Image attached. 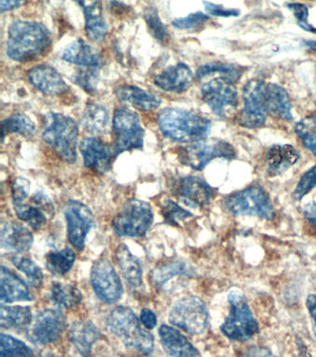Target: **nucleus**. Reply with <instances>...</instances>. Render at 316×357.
Listing matches in <instances>:
<instances>
[{"instance_id":"nucleus-47","label":"nucleus","mask_w":316,"mask_h":357,"mask_svg":"<svg viewBox=\"0 0 316 357\" xmlns=\"http://www.w3.org/2000/svg\"><path fill=\"white\" fill-rule=\"evenodd\" d=\"M287 7L290 8L291 12L294 13L297 20H298L299 26L306 30L308 32L315 33L316 29L315 26L309 24L308 22V15H309V10L306 5L301 3H290L287 4Z\"/></svg>"},{"instance_id":"nucleus-17","label":"nucleus","mask_w":316,"mask_h":357,"mask_svg":"<svg viewBox=\"0 0 316 357\" xmlns=\"http://www.w3.org/2000/svg\"><path fill=\"white\" fill-rule=\"evenodd\" d=\"M30 84L45 96H60L68 90V85L58 71L51 65L35 66L27 71Z\"/></svg>"},{"instance_id":"nucleus-55","label":"nucleus","mask_w":316,"mask_h":357,"mask_svg":"<svg viewBox=\"0 0 316 357\" xmlns=\"http://www.w3.org/2000/svg\"><path fill=\"white\" fill-rule=\"evenodd\" d=\"M305 45L312 49L313 51H316V41L315 40H306L304 41Z\"/></svg>"},{"instance_id":"nucleus-10","label":"nucleus","mask_w":316,"mask_h":357,"mask_svg":"<svg viewBox=\"0 0 316 357\" xmlns=\"http://www.w3.org/2000/svg\"><path fill=\"white\" fill-rule=\"evenodd\" d=\"M235 156L232 145L221 139L197 142L180 152L181 163L195 170H203L214 159H233Z\"/></svg>"},{"instance_id":"nucleus-26","label":"nucleus","mask_w":316,"mask_h":357,"mask_svg":"<svg viewBox=\"0 0 316 357\" xmlns=\"http://www.w3.org/2000/svg\"><path fill=\"white\" fill-rule=\"evenodd\" d=\"M32 233L23 225L16 222H7L1 230V247L10 252H23L31 248Z\"/></svg>"},{"instance_id":"nucleus-29","label":"nucleus","mask_w":316,"mask_h":357,"mask_svg":"<svg viewBox=\"0 0 316 357\" xmlns=\"http://www.w3.org/2000/svg\"><path fill=\"white\" fill-rule=\"evenodd\" d=\"M267 109L269 114L280 119L292 121V107L287 91L277 84H267Z\"/></svg>"},{"instance_id":"nucleus-27","label":"nucleus","mask_w":316,"mask_h":357,"mask_svg":"<svg viewBox=\"0 0 316 357\" xmlns=\"http://www.w3.org/2000/svg\"><path fill=\"white\" fill-rule=\"evenodd\" d=\"M299 159V153L291 145H274L269 149L266 155L268 173L271 177L278 176L295 165Z\"/></svg>"},{"instance_id":"nucleus-39","label":"nucleus","mask_w":316,"mask_h":357,"mask_svg":"<svg viewBox=\"0 0 316 357\" xmlns=\"http://www.w3.org/2000/svg\"><path fill=\"white\" fill-rule=\"evenodd\" d=\"M297 135L302 144L316 156V116H308L296 125Z\"/></svg>"},{"instance_id":"nucleus-4","label":"nucleus","mask_w":316,"mask_h":357,"mask_svg":"<svg viewBox=\"0 0 316 357\" xmlns=\"http://www.w3.org/2000/svg\"><path fill=\"white\" fill-rule=\"evenodd\" d=\"M230 312L221 331L233 342H246L260 332V326L253 314L246 296L241 291L232 290L228 295Z\"/></svg>"},{"instance_id":"nucleus-38","label":"nucleus","mask_w":316,"mask_h":357,"mask_svg":"<svg viewBox=\"0 0 316 357\" xmlns=\"http://www.w3.org/2000/svg\"><path fill=\"white\" fill-rule=\"evenodd\" d=\"M0 354L1 357H35L26 343L4 333L0 335Z\"/></svg>"},{"instance_id":"nucleus-42","label":"nucleus","mask_w":316,"mask_h":357,"mask_svg":"<svg viewBox=\"0 0 316 357\" xmlns=\"http://www.w3.org/2000/svg\"><path fill=\"white\" fill-rule=\"evenodd\" d=\"M161 213H163L167 224L174 225V226H178V222L191 218L193 215V214L189 213L185 208H181L180 205H177V203L171 199H167L164 203L163 208H161Z\"/></svg>"},{"instance_id":"nucleus-28","label":"nucleus","mask_w":316,"mask_h":357,"mask_svg":"<svg viewBox=\"0 0 316 357\" xmlns=\"http://www.w3.org/2000/svg\"><path fill=\"white\" fill-rule=\"evenodd\" d=\"M118 266L123 277L132 287H141L143 271L139 258L134 257L125 243L120 244L116 251Z\"/></svg>"},{"instance_id":"nucleus-6","label":"nucleus","mask_w":316,"mask_h":357,"mask_svg":"<svg viewBox=\"0 0 316 357\" xmlns=\"http://www.w3.org/2000/svg\"><path fill=\"white\" fill-rule=\"evenodd\" d=\"M154 215L148 203L140 199H130L112 222L114 232L119 237H144L152 225Z\"/></svg>"},{"instance_id":"nucleus-34","label":"nucleus","mask_w":316,"mask_h":357,"mask_svg":"<svg viewBox=\"0 0 316 357\" xmlns=\"http://www.w3.org/2000/svg\"><path fill=\"white\" fill-rule=\"evenodd\" d=\"M75 261V252L70 248L49 252L45 257L47 270L56 276H62L68 273L72 268Z\"/></svg>"},{"instance_id":"nucleus-5","label":"nucleus","mask_w":316,"mask_h":357,"mask_svg":"<svg viewBox=\"0 0 316 357\" xmlns=\"http://www.w3.org/2000/svg\"><path fill=\"white\" fill-rule=\"evenodd\" d=\"M228 210L236 216L249 215L271 221L276 217L273 203L265 189L251 185L225 199Z\"/></svg>"},{"instance_id":"nucleus-19","label":"nucleus","mask_w":316,"mask_h":357,"mask_svg":"<svg viewBox=\"0 0 316 357\" xmlns=\"http://www.w3.org/2000/svg\"><path fill=\"white\" fill-rule=\"evenodd\" d=\"M193 81V74L191 68L184 63L169 66L161 73L157 74L154 78V84L166 92L181 94L191 87Z\"/></svg>"},{"instance_id":"nucleus-12","label":"nucleus","mask_w":316,"mask_h":357,"mask_svg":"<svg viewBox=\"0 0 316 357\" xmlns=\"http://www.w3.org/2000/svg\"><path fill=\"white\" fill-rule=\"evenodd\" d=\"M90 282L93 292L100 301L115 303L123 293L122 282L113 265L109 260L101 258L93 265Z\"/></svg>"},{"instance_id":"nucleus-46","label":"nucleus","mask_w":316,"mask_h":357,"mask_svg":"<svg viewBox=\"0 0 316 357\" xmlns=\"http://www.w3.org/2000/svg\"><path fill=\"white\" fill-rule=\"evenodd\" d=\"M30 182L24 177L16 178L12 185L13 205L26 202L29 196Z\"/></svg>"},{"instance_id":"nucleus-22","label":"nucleus","mask_w":316,"mask_h":357,"mask_svg":"<svg viewBox=\"0 0 316 357\" xmlns=\"http://www.w3.org/2000/svg\"><path fill=\"white\" fill-rule=\"evenodd\" d=\"M84 9L85 31L93 43H101L109 31V24L104 20L102 4L99 1H78Z\"/></svg>"},{"instance_id":"nucleus-50","label":"nucleus","mask_w":316,"mask_h":357,"mask_svg":"<svg viewBox=\"0 0 316 357\" xmlns=\"http://www.w3.org/2000/svg\"><path fill=\"white\" fill-rule=\"evenodd\" d=\"M139 319L147 329H152L157 326L156 314L150 309H143Z\"/></svg>"},{"instance_id":"nucleus-7","label":"nucleus","mask_w":316,"mask_h":357,"mask_svg":"<svg viewBox=\"0 0 316 357\" xmlns=\"http://www.w3.org/2000/svg\"><path fill=\"white\" fill-rule=\"evenodd\" d=\"M112 126L115 137V156L126 151L142 149L144 145L145 130L136 112L123 107L116 109Z\"/></svg>"},{"instance_id":"nucleus-51","label":"nucleus","mask_w":316,"mask_h":357,"mask_svg":"<svg viewBox=\"0 0 316 357\" xmlns=\"http://www.w3.org/2000/svg\"><path fill=\"white\" fill-rule=\"evenodd\" d=\"M306 307L309 312L310 319H312V326L313 334L316 337V295L310 294L306 299Z\"/></svg>"},{"instance_id":"nucleus-37","label":"nucleus","mask_w":316,"mask_h":357,"mask_svg":"<svg viewBox=\"0 0 316 357\" xmlns=\"http://www.w3.org/2000/svg\"><path fill=\"white\" fill-rule=\"evenodd\" d=\"M13 265L17 268V270L26 274L29 284L35 288H40L43 284V273L40 266L30 259V258L24 257H19L15 255L10 258Z\"/></svg>"},{"instance_id":"nucleus-52","label":"nucleus","mask_w":316,"mask_h":357,"mask_svg":"<svg viewBox=\"0 0 316 357\" xmlns=\"http://www.w3.org/2000/svg\"><path fill=\"white\" fill-rule=\"evenodd\" d=\"M246 357H276L269 349L260 347V346H253L247 351Z\"/></svg>"},{"instance_id":"nucleus-18","label":"nucleus","mask_w":316,"mask_h":357,"mask_svg":"<svg viewBox=\"0 0 316 357\" xmlns=\"http://www.w3.org/2000/svg\"><path fill=\"white\" fill-rule=\"evenodd\" d=\"M84 166L104 174L111 169L112 153L109 145L97 138H86L79 144Z\"/></svg>"},{"instance_id":"nucleus-45","label":"nucleus","mask_w":316,"mask_h":357,"mask_svg":"<svg viewBox=\"0 0 316 357\" xmlns=\"http://www.w3.org/2000/svg\"><path fill=\"white\" fill-rule=\"evenodd\" d=\"M209 20V16L202 12L191 13L186 17L175 19L172 22L173 26L178 29H191L202 26Z\"/></svg>"},{"instance_id":"nucleus-20","label":"nucleus","mask_w":316,"mask_h":357,"mask_svg":"<svg viewBox=\"0 0 316 357\" xmlns=\"http://www.w3.org/2000/svg\"><path fill=\"white\" fill-rule=\"evenodd\" d=\"M62 59L70 64L90 68H100L104 60L102 54L86 41L77 40L65 49Z\"/></svg>"},{"instance_id":"nucleus-21","label":"nucleus","mask_w":316,"mask_h":357,"mask_svg":"<svg viewBox=\"0 0 316 357\" xmlns=\"http://www.w3.org/2000/svg\"><path fill=\"white\" fill-rule=\"evenodd\" d=\"M161 345L173 357H197L199 351L177 329L166 325L159 329Z\"/></svg>"},{"instance_id":"nucleus-15","label":"nucleus","mask_w":316,"mask_h":357,"mask_svg":"<svg viewBox=\"0 0 316 357\" xmlns=\"http://www.w3.org/2000/svg\"><path fill=\"white\" fill-rule=\"evenodd\" d=\"M67 325L65 314L58 310L46 309L38 312L32 328L35 342L48 344L61 337Z\"/></svg>"},{"instance_id":"nucleus-41","label":"nucleus","mask_w":316,"mask_h":357,"mask_svg":"<svg viewBox=\"0 0 316 357\" xmlns=\"http://www.w3.org/2000/svg\"><path fill=\"white\" fill-rule=\"evenodd\" d=\"M223 73L230 81L237 79L241 77V71L233 65L224 64V63H210L200 66L196 71L197 79L205 78V76L213 73Z\"/></svg>"},{"instance_id":"nucleus-13","label":"nucleus","mask_w":316,"mask_h":357,"mask_svg":"<svg viewBox=\"0 0 316 357\" xmlns=\"http://www.w3.org/2000/svg\"><path fill=\"white\" fill-rule=\"evenodd\" d=\"M64 213L67 220L68 241L74 248L81 251L88 233L95 227V216L88 206L78 200H70L65 205Z\"/></svg>"},{"instance_id":"nucleus-3","label":"nucleus","mask_w":316,"mask_h":357,"mask_svg":"<svg viewBox=\"0 0 316 357\" xmlns=\"http://www.w3.org/2000/svg\"><path fill=\"white\" fill-rule=\"evenodd\" d=\"M44 142L68 163L77 161L79 126L76 121L64 114L49 112L42 133Z\"/></svg>"},{"instance_id":"nucleus-33","label":"nucleus","mask_w":316,"mask_h":357,"mask_svg":"<svg viewBox=\"0 0 316 357\" xmlns=\"http://www.w3.org/2000/svg\"><path fill=\"white\" fill-rule=\"evenodd\" d=\"M0 318L2 328L22 329L32 322V312L29 307L2 305Z\"/></svg>"},{"instance_id":"nucleus-1","label":"nucleus","mask_w":316,"mask_h":357,"mask_svg":"<svg viewBox=\"0 0 316 357\" xmlns=\"http://www.w3.org/2000/svg\"><path fill=\"white\" fill-rule=\"evenodd\" d=\"M51 45V32L38 22L17 20L9 26L6 53L16 62L34 61L48 53Z\"/></svg>"},{"instance_id":"nucleus-35","label":"nucleus","mask_w":316,"mask_h":357,"mask_svg":"<svg viewBox=\"0 0 316 357\" xmlns=\"http://www.w3.org/2000/svg\"><path fill=\"white\" fill-rule=\"evenodd\" d=\"M17 133L23 136H32L35 132V125L26 114L15 112L2 122L1 133Z\"/></svg>"},{"instance_id":"nucleus-14","label":"nucleus","mask_w":316,"mask_h":357,"mask_svg":"<svg viewBox=\"0 0 316 357\" xmlns=\"http://www.w3.org/2000/svg\"><path fill=\"white\" fill-rule=\"evenodd\" d=\"M172 192L181 202L194 208L209 204L214 194L212 188L196 176L177 178L172 186Z\"/></svg>"},{"instance_id":"nucleus-48","label":"nucleus","mask_w":316,"mask_h":357,"mask_svg":"<svg viewBox=\"0 0 316 357\" xmlns=\"http://www.w3.org/2000/svg\"><path fill=\"white\" fill-rule=\"evenodd\" d=\"M206 12L214 16H221V17H232V16L240 15V10L235 9H227L222 5H216L211 2L203 1Z\"/></svg>"},{"instance_id":"nucleus-44","label":"nucleus","mask_w":316,"mask_h":357,"mask_svg":"<svg viewBox=\"0 0 316 357\" xmlns=\"http://www.w3.org/2000/svg\"><path fill=\"white\" fill-rule=\"evenodd\" d=\"M97 70L96 68H88L87 70H79L73 77L74 82L84 88L85 91L93 93L95 91L96 84H97Z\"/></svg>"},{"instance_id":"nucleus-8","label":"nucleus","mask_w":316,"mask_h":357,"mask_svg":"<svg viewBox=\"0 0 316 357\" xmlns=\"http://www.w3.org/2000/svg\"><path fill=\"white\" fill-rule=\"evenodd\" d=\"M172 325L191 335L203 334L208 328L209 314L205 302L197 296L178 301L169 314Z\"/></svg>"},{"instance_id":"nucleus-16","label":"nucleus","mask_w":316,"mask_h":357,"mask_svg":"<svg viewBox=\"0 0 316 357\" xmlns=\"http://www.w3.org/2000/svg\"><path fill=\"white\" fill-rule=\"evenodd\" d=\"M139 321L130 307L119 306L112 310L109 314L106 326L112 334L120 337L123 343L130 347L144 329L140 326Z\"/></svg>"},{"instance_id":"nucleus-31","label":"nucleus","mask_w":316,"mask_h":357,"mask_svg":"<svg viewBox=\"0 0 316 357\" xmlns=\"http://www.w3.org/2000/svg\"><path fill=\"white\" fill-rule=\"evenodd\" d=\"M52 301L62 309H73L81 304L82 295L81 291L70 284L59 282H52L49 289Z\"/></svg>"},{"instance_id":"nucleus-43","label":"nucleus","mask_w":316,"mask_h":357,"mask_svg":"<svg viewBox=\"0 0 316 357\" xmlns=\"http://www.w3.org/2000/svg\"><path fill=\"white\" fill-rule=\"evenodd\" d=\"M316 186V166L310 167L303 175L296 186L293 197L296 200H301Z\"/></svg>"},{"instance_id":"nucleus-36","label":"nucleus","mask_w":316,"mask_h":357,"mask_svg":"<svg viewBox=\"0 0 316 357\" xmlns=\"http://www.w3.org/2000/svg\"><path fill=\"white\" fill-rule=\"evenodd\" d=\"M15 206L16 214L22 221L27 222L33 229H40L46 224L45 211L33 204L26 202L19 203Z\"/></svg>"},{"instance_id":"nucleus-30","label":"nucleus","mask_w":316,"mask_h":357,"mask_svg":"<svg viewBox=\"0 0 316 357\" xmlns=\"http://www.w3.org/2000/svg\"><path fill=\"white\" fill-rule=\"evenodd\" d=\"M109 115L106 109L97 103H88L81 116L82 128L90 133L102 134L108 129Z\"/></svg>"},{"instance_id":"nucleus-24","label":"nucleus","mask_w":316,"mask_h":357,"mask_svg":"<svg viewBox=\"0 0 316 357\" xmlns=\"http://www.w3.org/2000/svg\"><path fill=\"white\" fill-rule=\"evenodd\" d=\"M0 282V296L2 302L13 303L15 301H32L27 285L6 266H1Z\"/></svg>"},{"instance_id":"nucleus-56","label":"nucleus","mask_w":316,"mask_h":357,"mask_svg":"<svg viewBox=\"0 0 316 357\" xmlns=\"http://www.w3.org/2000/svg\"><path fill=\"white\" fill-rule=\"evenodd\" d=\"M40 357H59L56 356V354L52 353H44L41 354Z\"/></svg>"},{"instance_id":"nucleus-32","label":"nucleus","mask_w":316,"mask_h":357,"mask_svg":"<svg viewBox=\"0 0 316 357\" xmlns=\"http://www.w3.org/2000/svg\"><path fill=\"white\" fill-rule=\"evenodd\" d=\"M193 274L194 271L188 264L184 263L182 261H174V262L158 266L155 270L151 271L150 280L156 287H161L175 276H189L193 275Z\"/></svg>"},{"instance_id":"nucleus-53","label":"nucleus","mask_w":316,"mask_h":357,"mask_svg":"<svg viewBox=\"0 0 316 357\" xmlns=\"http://www.w3.org/2000/svg\"><path fill=\"white\" fill-rule=\"evenodd\" d=\"M304 215L308 222L316 229V203L310 202L305 206Z\"/></svg>"},{"instance_id":"nucleus-40","label":"nucleus","mask_w":316,"mask_h":357,"mask_svg":"<svg viewBox=\"0 0 316 357\" xmlns=\"http://www.w3.org/2000/svg\"><path fill=\"white\" fill-rule=\"evenodd\" d=\"M144 18L148 31L152 35V37L161 41V43H166L169 40L170 33L161 22L156 8H148L144 13Z\"/></svg>"},{"instance_id":"nucleus-25","label":"nucleus","mask_w":316,"mask_h":357,"mask_svg":"<svg viewBox=\"0 0 316 357\" xmlns=\"http://www.w3.org/2000/svg\"><path fill=\"white\" fill-rule=\"evenodd\" d=\"M101 333L90 321H79L71 326L70 340L82 357H92L93 345Z\"/></svg>"},{"instance_id":"nucleus-23","label":"nucleus","mask_w":316,"mask_h":357,"mask_svg":"<svg viewBox=\"0 0 316 357\" xmlns=\"http://www.w3.org/2000/svg\"><path fill=\"white\" fill-rule=\"evenodd\" d=\"M120 102L128 103L142 112H150L159 108L161 101L152 93L134 85H122L115 91Z\"/></svg>"},{"instance_id":"nucleus-49","label":"nucleus","mask_w":316,"mask_h":357,"mask_svg":"<svg viewBox=\"0 0 316 357\" xmlns=\"http://www.w3.org/2000/svg\"><path fill=\"white\" fill-rule=\"evenodd\" d=\"M30 200H31L33 205L40 208L41 210L45 211L46 213L54 214V205H52L49 197L47 196L45 193H43V192H35V193L30 197Z\"/></svg>"},{"instance_id":"nucleus-11","label":"nucleus","mask_w":316,"mask_h":357,"mask_svg":"<svg viewBox=\"0 0 316 357\" xmlns=\"http://www.w3.org/2000/svg\"><path fill=\"white\" fill-rule=\"evenodd\" d=\"M202 97L214 114L221 118L238 105L237 90L233 82L226 77H219L203 84Z\"/></svg>"},{"instance_id":"nucleus-9","label":"nucleus","mask_w":316,"mask_h":357,"mask_svg":"<svg viewBox=\"0 0 316 357\" xmlns=\"http://www.w3.org/2000/svg\"><path fill=\"white\" fill-rule=\"evenodd\" d=\"M244 108L239 123L248 128H260L267 119V84L253 79L244 88Z\"/></svg>"},{"instance_id":"nucleus-2","label":"nucleus","mask_w":316,"mask_h":357,"mask_svg":"<svg viewBox=\"0 0 316 357\" xmlns=\"http://www.w3.org/2000/svg\"><path fill=\"white\" fill-rule=\"evenodd\" d=\"M158 126L167 139L178 142H197L207 138L211 121L197 112L164 108L158 114Z\"/></svg>"},{"instance_id":"nucleus-54","label":"nucleus","mask_w":316,"mask_h":357,"mask_svg":"<svg viewBox=\"0 0 316 357\" xmlns=\"http://www.w3.org/2000/svg\"><path fill=\"white\" fill-rule=\"evenodd\" d=\"M24 1H19V0H2L0 2V9L1 13L8 12V10L16 9V8L20 7Z\"/></svg>"}]
</instances>
